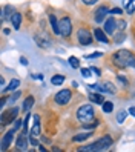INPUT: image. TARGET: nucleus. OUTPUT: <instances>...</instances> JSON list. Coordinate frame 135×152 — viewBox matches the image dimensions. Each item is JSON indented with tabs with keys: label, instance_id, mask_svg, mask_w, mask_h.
I'll use <instances>...</instances> for the list:
<instances>
[{
	"label": "nucleus",
	"instance_id": "1",
	"mask_svg": "<svg viewBox=\"0 0 135 152\" xmlns=\"http://www.w3.org/2000/svg\"><path fill=\"white\" fill-rule=\"evenodd\" d=\"M134 57H135V52L131 49H117L107 58L109 60L107 61V66L115 71H124L129 68V63Z\"/></svg>",
	"mask_w": 135,
	"mask_h": 152
},
{
	"label": "nucleus",
	"instance_id": "2",
	"mask_svg": "<svg viewBox=\"0 0 135 152\" xmlns=\"http://www.w3.org/2000/svg\"><path fill=\"white\" fill-rule=\"evenodd\" d=\"M74 37H75V42L80 46H91L94 43V39H95L94 31H91V28L85 23L77 25V28L74 31Z\"/></svg>",
	"mask_w": 135,
	"mask_h": 152
},
{
	"label": "nucleus",
	"instance_id": "3",
	"mask_svg": "<svg viewBox=\"0 0 135 152\" xmlns=\"http://www.w3.org/2000/svg\"><path fill=\"white\" fill-rule=\"evenodd\" d=\"M75 118L80 124H88L95 120V109L91 103H82L75 111Z\"/></svg>",
	"mask_w": 135,
	"mask_h": 152
},
{
	"label": "nucleus",
	"instance_id": "4",
	"mask_svg": "<svg viewBox=\"0 0 135 152\" xmlns=\"http://www.w3.org/2000/svg\"><path fill=\"white\" fill-rule=\"evenodd\" d=\"M58 28H60V37L65 42H71L74 34V23H72V17L69 14H63L58 19Z\"/></svg>",
	"mask_w": 135,
	"mask_h": 152
},
{
	"label": "nucleus",
	"instance_id": "5",
	"mask_svg": "<svg viewBox=\"0 0 135 152\" xmlns=\"http://www.w3.org/2000/svg\"><path fill=\"white\" fill-rule=\"evenodd\" d=\"M109 14H111V8H109L107 3L97 5L95 10H92V20H94V23L100 25L109 17Z\"/></svg>",
	"mask_w": 135,
	"mask_h": 152
},
{
	"label": "nucleus",
	"instance_id": "6",
	"mask_svg": "<svg viewBox=\"0 0 135 152\" xmlns=\"http://www.w3.org/2000/svg\"><path fill=\"white\" fill-rule=\"evenodd\" d=\"M19 112H20V108H15V106H12L9 109H2V114H0V124H2V129H5L8 124H11L17 118Z\"/></svg>",
	"mask_w": 135,
	"mask_h": 152
},
{
	"label": "nucleus",
	"instance_id": "7",
	"mask_svg": "<svg viewBox=\"0 0 135 152\" xmlns=\"http://www.w3.org/2000/svg\"><path fill=\"white\" fill-rule=\"evenodd\" d=\"M74 97V91L69 88H65V89H60V91L54 95V102H55L57 106H66Z\"/></svg>",
	"mask_w": 135,
	"mask_h": 152
},
{
	"label": "nucleus",
	"instance_id": "8",
	"mask_svg": "<svg viewBox=\"0 0 135 152\" xmlns=\"http://www.w3.org/2000/svg\"><path fill=\"white\" fill-rule=\"evenodd\" d=\"M14 137H15V131L11 128V129H8L3 135H2V140H0V151H8L11 146V143L14 141Z\"/></svg>",
	"mask_w": 135,
	"mask_h": 152
},
{
	"label": "nucleus",
	"instance_id": "9",
	"mask_svg": "<svg viewBox=\"0 0 135 152\" xmlns=\"http://www.w3.org/2000/svg\"><path fill=\"white\" fill-rule=\"evenodd\" d=\"M103 29L112 39V35L115 34V29H117V19H114L112 14H109V17H107V19L103 22Z\"/></svg>",
	"mask_w": 135,
	"mask_h": 152
},
{
	"label": "nucleus",
	"instance_id": "10",
	"mask_svg": "<svg viewBox=\"0 0 135 152\" xmlns=\"http://www.w3.org/2000/svg\"><path fill=\"white\" fill-rule=\"evenodd\" d=\"M95 141H97L98 151H106V149H109V148L114 145V138L109 135V134H104V135L98 137Z\"/></svg>",
	"mask_w": 135,
	"mask_h": 152
},
{
	"label": "nucleus",
	"instance_id": "11",
	"mask_svg": "<svg viewBox=\"0 0 135 152\" xmlns=\"http://www.w3.org/2000/svg\"><path fill=\"white\" fill-rule=\"evenodd\" d=\"M92 31H94V37H95V40H97V42L104 43V45L112 43V39H111L109 35H107V34L104 32V29H103V28H100V26H95V28H94Z\"/></svg>",
	"mask_w": 135,
	"mask_h": 152
},
{
	"label": "nucleus",
	"instance_id": "12",
	"mask_svg": "<svg viewBox=\"0 0 135 152\" xmlns=\"http://www.w3.org/2000/svg\"><path fill=\"white\" fill-rule=\"evenodd\" d=\"M26 149H28V138H26V134L20 131L15 140V151H26Z\"/></svg>",
	"mask_w": 135,
	"mask_h": 152
},
{
	"label": "nucleus",
	"instance_id": "13",
	"mask_svg": "<svg viewBox=\"0 0 135 152\" xmlns=\"http://www.w3.org/2000/svg\"><path fill=\"white\" fill-rule=\"evenodd\" d=\"M98 91H100V92H109V94L115 95L117 94V88L109 82V80H106V82H100V83H98Z\"/></svg>",
	"mask_w": 135,
	"mask_h": 152
},
{
	"label": "nucleus",
	"instance_id": "14",
	"mask_svg": "<svg viewBox=\"0 0 135 152\" xmlns=\"http://www.w3.org/2000/svg\"><path fill=\"white\" fill-rule=\"evenodd\" d=\"M34 42L37 43L42 49H48V48L51 46V43H49V40H48V35H46V32H45L43 35H40V34H35V35H34Z\"/></svg>",
	"mask_w": 135,
	"mask_h": 152
},
{
	"label": "nucleus",
	"instance_id": "15",
	"mask_svg": "<svg viewBox=\"0 0 135 152\" xmlns=\"http://www.w3.org/2000/svg\"><path fill=\"white\" fill-rule=\"evenodd\" d=\"M34 124H32V128L29 131L31 135H35V137H40L42 135V126H40V115L39 114H35L34 115Z\"/></svg>",
	"mask_w": 135,
	"mask_h": 152
},
{
	"label": "nucleus",
	"instance_id": "16",
	"mask_svg": "<svg viewBox=\"0 0 135 152\" xmlns=\"http://www.w3.org/2000/svg\"><path fill=\"white\" fill-rule=\"evenodd\" d=\"M15 11H17V10H15V6H12V5H5V6H3V10H2V22H5V20H11V17L14 15Z\"/></svg>",
	"mask_w": 135,
	"mask_h": 152
},
{
	"label": "nucleus",
	"instance_id": "17",
	"mask_svg": "<svg viewBox=\"0 0 135 152\" xmlns=\"http://www.w3.org/2000/svg\"><path fill=\"white\" fill-rule=\"evenodd\" d=\"M11 23H12V28L15 29V31H19L20 28H22V22H23V14L22 12H19V11H15L14 12V15L11 17V20H9Z\"/></svg>",
	"mask_w": 135,
	"mask_h": 152
},
{
	"label": "nucleus",
	"instance_id": "18",
	"mask_svg": "<svg viewBox=\"0 0 135 152\" xmlns=\"http://www.w3.org/2000/svg\"><path fill=\"white\" fill-rule=\"evenodd\" d=\"M35 104V98H34V95H26V98L23 100V104H22V111L25 112V114H28L31 109H32V106Z\"/></svg>",
	"mask_w": 135,
	"mask_h": 152
},
{
	"label": "nucleus",
	"instance_id": "19",
	"mask_svg": "<svg viewBox=\"0 0 135 152\" xmlns=\"http://www.w3.org/2000/svg\"><path fill=\"white\" fill-rule=\"evenodd\" d=\"M94 131H85V132H78V134H75V135L72 137V143H80V141H85V140H88V138H91L92 135H94Z\"/></svg>",
	"mask_w": 135,
	"mask_h": 152
},
{
	"label": "nucleus",
	"instance_id": "20",
	"mask_svg": "<svg viewBox=\"0 0 135 152\" xmlns=\"http://www.w3.org/2000/svg\"><path fill=\"white\" fill-rule=\"evenodd\" d=\"M88 97H89V100H91L92 103H95V104H103V103L106 102V100H104V97H103V94H101V92H98V91H95V92H89Z\"/></svg>",
	"mask_w": 135,
	"mask_h": 152
},
{
	"label": "nucleus",
	"instance_id": "21",
	"mask_svg": "<svg viewBox=\"0 0 135 152\" xmlns=\"http://www.w3.org/2000/svg\"><path fill=\"white\" fill-rule=\"evenodd\" d=\"M48 19H49V25H51V28H52V32L60 37V28H58V19H57V15L55 14H49Z\"/></svg>",
	"mask_w": 135,
	"mask_h": 152
},
{
	"label": "nucleus",
	"instance_id": "22",
	"mask_svg": "<svg viewBox=\"0 0 135 152\" xmlns=\"http://www.w3.org/2000/svg\"><path fill=\"white\" fill-rule=\"evenodd\" d=\"M126 40V32L124 31H118L112 35V43L114 45H121Z\"/></svg>",
	"mask_w": 135,
	"mask_h": 152
},
{
	"label": "nucleus",
	"instance_id": "23",
	"mask_svg": "<svg viewBox=\"0 0 135 152\" xmlns=\"http://www.w3.org/2000/svg\"><path fill=\"white\" fill-rule=\"evenodd\" d=\"M20 86V80L19 78H12L9 83H8V86L3 89V92H11V91H15L17 88Z\"/></svg>",
	"mask_w": 135,
	"mask_h": 152
},
{
	"label": "nucleus",
	"instance_id": "24",
	"mask_svg": "<svg viewBox=\"0 0 135 152\" xmlns=\"http://www.w3.org/2000/svg\"><path fill=\"white\" fill-rule=\"evenodd\" d=\"M63 82H65V75H61V74H55L51 77V83L54 86H60V85H63Z\"/></svg>",
	"mask_w": 135,
	"mask_h": 152
},
{
	"label": "nucleus",
	"instance_id": "25",
	"mask_svg": "<svg viewBox=\"0 0 135 152\" xmlns=\"http://www.w3.org/2000/svg\"><path fill=\"white\" fill-rule=\"evenodd\" d=\"M68 63L72 69H80V60L77 57H69L68 58Z\"/></svg>",
	"mask_w": 135,
	"mask_h": 152
},
{
	"label": "nucleus",
	"instance_id": "26",
	"mask_svg": "<svg viewBox=\"0 0 135 152\" xmlns=\"http://www.w3.org/2000/svg\"><path fill=\"white\" fill-rule=\"evenodd\" d=\"M101 106H103L101 111H103L104 114H111V112L114 111V103H112V102H104Z\"/></svg>",
	"mask_w": 135,
	"mask_h": 152
},
{
	"label": "nucleus",
	"instance_id": "27",
	"mask_svg": "<svg viewBox=\"0 0 135 152\" xmlns=\"http://www.w3.org/2000/svg\"><path fill=\"white\" fill-rule=\"evenodd\" d=\"M117 82H118L123 88H129V80L126 78L124 75H121V74H117Z\"/></svg>",
	"mask_w": 135,
	"mask_h": 152
},
{
	"label": "nucleus",
	"instance_id": "28",
	"mask_svg": "<svg viewBox=\"0 0 135 152\" xmlns=\"http://www.w3.org/2000/svg\"><path fill=\"white\" fill-rule=\"evenodd\" d=\"M128 114H129V111H120V112H117V121L118 123H123L124 120H126V117H128Z\"/></svg>",
	"mask_w": 135,
	"mask_h": 152
},
{
	"label": "nucleus",
	"instance_id": "29",
	"mask_svg": "<svg viewBox=\"0 0 135 152\" xmlns=\"http://www.w3.org/2000/svg\"><path fill=\"white\" fill-rule=\"evenodd\" d=\"M126 26H128V22H126L124 19H118V20H117V29H118V31H124Z\"/></svg>",
	"mask_w": 135,
	"mask_h": 152
},
{
	"label": "nucleus",
	"instance_id": "30",
	"mask_svg": "<svg viewBox=\"0 0 135 152\" xmlns=\"http://www.w3.org/2000/svg\"><path fill=\"white\" fill-rule=\"evenodd\" d=\"M100 0H80V3H82L83 6H86V8H89V6H94V5H97Z\"/></svg>",
	"mask_w": 135,
	"mask_h": 152
},
{
	"label": "nucleus",
	"instance_id": "31",
	"mask_svg": "<svg viewBox=\"0 0 135 152\" xmlns=\"http://www.w3.org/2000/svg\"><path fill=\"white\" fill-rule=\"evenodd\" d=\"M22 95V92L20 91H17V92H14L12 95H9V104H14L17 100H19V97Z\"/></svg>",
	"mask_w": 135,
	"mask_h": 152
},
{
	"label": "nucleus",
	"instance_id": "32",
	"mask_svg": "<svg viewBox=\"0 0 135 152\" xmlns=\"http://www.w3.org/2000/svg\"><path fill=\"white\" fill-rule=\"evenodd\" d=\"M100 57H103V52H92V54H88V56H85V58H86V60L100 58Z\"/></svg>",
	"mask_w": 135,
	"mask_h": 152
},
{
	"label": "nucleus",
	"instance_id": "33",
	"mask_svg": "<svg viewBox=\"0 0 135 152\" xmlns=\"http://www.w3.org/2000/svg\"><path fill=\"white\" fill-rule=\"evenodd\" d=\"M91 68H80V72H82V77L83 78H88L89 75H91Z\"/></svg>",
	"mask_w": 135,
	"mask_h": 152
},
{
	"label": "nucleus",
	"instance_id": "34",
	"mask_svg": "<svg viewBox=\"0 0 135 152\" xmlns=\"http://www.w3.org/2000/svg\"><path fill=\"white\" fill-rule=\"evenodd\" d=\"M22 124H23V120H20V118H15V120L12 121V129H14V131H19Z\"/></svg>",
	"mask_w": 135,
	"mask_h": 152
},
{
	"label": "nucleus",
	"instance_id": "35",
	"mask_svg": "<svg viewBox=\"0 0 135 152\" xmlns=\"http://www.w3.org/2000/svg\"><path fill=\"white\" fill-rule=\"evenodd\" d=\"M126 11H128V14H129V15H134V14H135V0H132L131 5H129L128 8H126Z\"/></svg>",
	"mask_w": 135,
	"mask_h": 152
},
{
	"label": "nucleus",
	"instance_id": "36",
	"mask_svg": "<svg viewBox=\"0 0 135 152\" xmlns=\"http://www.w3.org/2000/svg\"><path fill=\"white\" fill-rule=\"evenodd\" d=\"M29 143H31V146H39V145H40L39 140H37V137L31 135V134H29Z\"/></svg>",
	"mask_w": 135,
	"mask_h": 152
},
{
	"label": "nucleus",
	"instance_id": "37",
	"mask_svg": "<svg viewBox=\"0 0 135 152\" xmlns=\"http://www.w3.org/2000/svg\"><path fill=\"white\" fill-rule=\"evenodd\" d=\"M9 102V97H2V100H0V109H5V106H6V103Z\"/></svg>",
	"mask_w": 135,
	"mask_h": 152
},
{
	"label": "nucleus",
	"instance_id": "38",
	"mask_svg": "<svg viewBox=\"0 0 135 152\" xmlns=\"http://www.w3.org/2000/svg\"><path fill=\"white\" fill-rule=\"evenodd\" d=\"M111 14H118V15H121V14H123V8H118V6L111 8Z\"/></svg>",
	"mask_w": 135,
	"mask_h": 152
},
{
	"label": "nucleus",
	"instance_id": "39",
	"mask_svg": "<svg viewBox=\"0 0 135 152\" xmlns=\"http://www.w3.org/2000/svg\"><path fill=\"white\" fill-rule=\"evenodd\" d=\"M91 69H92V72L97 75V77H100L101 75V69L100 68H95V66H91Z\"/></svg>",
	"mask_w": 135,
	"mask_h": 152
},
{
	"label": "nucleus",
	"instance_id": "40",
	"mask_svg": "<svg viewBox=\"0 0 135 152\" xmlns=\"http://www.w3.org/2000/svg\"><path fill=\"white\" fill-rule=\"evenodd\" d=\"M0 86H2V92H3V89L6 88V80H5L3 75H2V78H0Z\"/></svg>",
	"mask_w": 135,
	"mask_h": 152
},
{
	"label": "nucleus",
	"instance_id": "41",
	"mask_svg": "<svg viewBox=\"0 0 135 152\" xmlns=\"http://www.w3.org/2000/svg\"><path fill=\"white\" fill-rule=\"evenodd\" d=\"M20 65H23V66H28V58H26V57H20Z\"/></svg>",
	"mask_w": 135,
	"mask_h": 152
},
{
	"label": "nucleus",
	"instance_id": "42",
	"mask_svg": "<svg viewBox=\"0 0 135 152\" xmlns=\"http://www.w3.org/2000/svg\"><path fill=\"white\" fill-rule=\"evenodd\" d=\"M129 68H131V69L134 71V72H135V57H134V58L131 60V63H129Z\"/></svg>",
	"mask_w": 135,
	"mask_h": 152
},
{
	"label": "nucleus",
	"instance_id": "43",
	"mask_svg": "<svg viewBox=\"0 0 135 152\" xmlns=\"http://www.w3.org/2000/svg\"><path fill=\"white\" fill-rule=\"evenodd\" d=\"M128 111H129V114H131V115H132V117H134V118H135V106H131V108H129V109H128Z\"/></svg>",
	"mask_w": 135,
	"mask_h": 152
},
{
	"label": "nucleus",
	"instance_id": "44",
	"mask_svg": "<svg viewBox=\"0 0 135 152\" xmlns=\"http://www.w3.org/2000/svg\"><path fill=\"white\" fill-rule=\"evenodd\" d=\"M131 2H132V0H123V8H128L131 5Z\"/></svg>",
	"mask_w": 135,
	"mask_h": 152
},
{
	"label": "nucleus",
	"instance_id": "45",
	"mask_svg": "<svg viewBox=\"0 0 135 152\" xmlns=\"http://www.w3.org/2000/svg\"><path fill=\"white\" fill-rule=\"evenodd\" d=\"M42 141H43V143H48V145L51 143V140H49V138H46V137H42Z\"/></svg>",
	"mask_w": 135,
	"mask_h": 152
},
{
	"label": "nucleus",
	"instance_id": "46",
	"mask_svg": "<svg viewBox=\"0 0 135 152\" xmlns=\"http://www.w3.org/2000/svg\"><path fill=\"white\" fill-rule=\"evenodd\" d=\"M39 149H40L42 152H46V151H48V149H46V148H45L43 145H39Z\"/></svg>",
	"mask_w": 135,
	"mask_h": 152
},
{
	"label": "nucleus",
	"instance_id": "47",
	"mask_svg": "<svg viewBox=\"0 0 135 152\" xmlns=\"http://www.w3.org/2000/svg\"><path fill=\"white\" fill-rule=\"evenodd\" d=\"M3 34H5V35H8V34H11V29H8V28H5V29H3Z\"/></svg>",
	"mask_w": 135,
	"mask_h": 152
},
{
	"label": "nucleus",
	"instance_id": "48",
	"mask_svg": "<svg viewBox=\"0 0 135 152\" xmlns=\"http://www.w3.org/2000/svg\"><path fill=\"white\" fill-rule=\"evenodd\" d=\"M132 39H134V42H135V26H132Z\"/></svg>",
	"mask_w": 135,
	"mask_h": 152
}]
</instances>
